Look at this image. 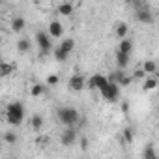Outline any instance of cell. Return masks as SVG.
Masks as SVG:
<instances>
[{"label": "cell", "mask_w": 159, "mask_h": 159, "mask_svg": "<svg viewBox=\"0 0 159 159\" xmlns=\"http://www.w3.org/2000/svg\"><path fill=\"white\" fill-rule=\"evenodd\" d=\"M56 118L64 127H77L79 120H81V112L75 107H60L56 111Z\"/></svg>", "instance_id": "1"}, {"label": "cell", "mask_w": 159, "mask_h": 159, "mask_svg": "<svg viewBox=\"0 0 159 159\" xmlns=\"http://www.w3.org/2000/svg\"><path fill=\"white\" fill-rule=\"evenodd\" d=\"M6 120L10 125H21L25 122V107L21 101H13L6 107Z\"/></svg>", "instance_id": "2"}, {"label": "cell", "mask_w": 159, "mask_h": 159, "mask_svg": "<svg viewBox=\"0 0 159 159\" xmlns=\"http://www.w3.org/2000/svg\"><path fill=\"white\" fill-rule=\"evenodd\" d=\"M120 92H122V86L120 84H116V83H109L99 94H101V99L103 101H109V103H116L118 99H120Z\"/></svg>", "instance_id": "3"}, {"label": "cell", "mask_w": 159, "mask_h": 159, "mask_svg": "<svg viewBox=\"0 0 159 159\" xmlns=\"http://www.w3.org/2000/svg\"><path fill=\"white\" fill-rule=\"evenodd\" d=\"M36 45H38L41 54H47L49 51H52V38L49 36L47 30H38L36 32Z\"/></svg>", "instance_id": "4"}, {"label": "cell", "mask_w": 159, "mask_h": 159, "mask_svg": "<svg viewBox=\"0 0 159 159\" xmlns=\"http://www.w3.org/2000/svg\"><path fill=\"white\" fill-rule=\"evenodd\" d=\"M111 83V79H109V75H103V73H94L88 81H86V86L90 88V90H98V92H101L107 84Z\"/></svg>", "instance_id": "5"}, {"label": "cell", "mask_w": 159, "mask_h": 159, "mask_svg": "<svg viewBox=\"0 0 159 159\" xmlns=\"http://www.w3.org/2000/svg\"><path fill=\"white\" fill-rule=\"evenodd\" d=\"M135 19H137L139 23H144V25L153 23V13H152L150 6H148V4H142L140 8H137V10H135Z\"/></svg>", "instance_id": "6"}, {"label": "cell", "mask_w": 159, "mask_h": 159, "mask_svg": "<svg viewBox=\"0 0 159 159\" xmlns=\"http://www.w3.org/2000/svg\"><path fill=\"white\" fill-rule=\"evenodd\" d=\"M77 140H79L77 127H66L64 133L60 135V142H62V146H75Z\"/></svg>", "instance_id": "7"}, {"label": "cell", "mask_w": 159, "mask_h": 159, "mask_svg": "<svg viewBox=\"0 0 159 159\" xmlns=\"http://www.w3.org/2000/svg\"><path fill=\"white\" fill-rule=\"evenodd\" d=\"M84 86H86V79L83 77V75H71V79H69V90L71 92H83L84 90Z\"/></svg>", "instance_id": "8"}, {"label": "cell", "mask_w": 159, "mask_h": 159, "mask_svg": "<svg viewBox=\"0 0 159 159\" xmlns=\"http://www.w3.org/2000/svg\"><path fill=\"white\" fill-rule=\"evenodd\" d=\"M47 32H49V36H51V38L60 39V38H62V34H64V25H62L58 19H54V21H51V23H49Z\"/></svg>", "instance_id": "9"}, {"label": "cell", "mask_w": 159, "mask_h": 159, "mask_svg": "<svg viewBox=\"0 0 159 159\" xmlns=\"http://www.w3.org/2000/svg\"><path fill=\"white\" fill-rule=\"evenodd\" d=\"M116 66H118V69H125L127 66H129V60H131V56L129 54H124V52H120V51H116Z\"/></svg>", "instance_id": "10"}, {"label": "cell", "mask_w": 159, "mask_h": 159, "mask_svg": "<svg viewBox=\"0 0 159 159\" xmlns=\"http://www.w3.org/2000/svg\"><path fill=\"white\" fill-rule=\"evenodd\" d=\"M140 67L144 69V73L148 77H155L157 75V64H155V60H144V64Z\"/></svg>", "instance_id": "11"}, {"label": "cell", "mask_w": 159, "mask_h": 159, "mask_svg": "<svg viewBox=\"0 0 159 159\" xmlns=\"http://www.w3.org/2000/svg\"><path fill=\"white\" fill-rule=\"evenodd\" d=\"M25 26H26V21H25L21 15H15V17L11 19V30H13V32H17V34H19V32H23V30H25Z\"/></svg>", "instance_id": "12"}, {"label": "cell", "mask_w": 159, "mask_h": 159, "mask_svg": "<svg viewBox=\"0 0 159 159\" xmlns=\"http://www.w3.org/2000/svg\"><path fill=\"white\" fill-rule=\"evenodd\" d=\"M58 47H60L62 51H66V52L71 56V52L75 51V39H73V38H64V39L60 41V45H58Z\"/></svg>", "instance_id": "13"}, {"label": "cell", "mask_w": 159, "mask_h": 159, "mask_svg": "<svg viewBox=\"0 0 159 159\" xmlns=\"http://www.w3.org/2000/svg\"><path fill=\"white\" fill-rule=\"evenodd\" d=\"M56 11H58V15H71L75 11V6L71 2H60L58 8H56Z\"/></svg>", "instance_id": "14"}, {"label": "cell", "mask_w": 159, "mask_h": 159, "mask_svg": "<svg viewBox=\"0 0 159 159\" xmlns=\"http://www.w3.org/2000/svg\"><path fill=\"white\" fill-rule=\"evenodd\" d=\"M116 51H120V52H124V54H129L131 56V52H133V41L131 39H122L120 43H118V49Z\"/></svg>", "instance_id": "15"}, {"label": "cell", "mask_w": 159, "mask_h": 159, "mask_svg": "<svg viewBox=\"0 0 159 159\" xmlns=\"http://www.w3.org/2000/svg\"><path fill=\"white\" fill-rule=\"evenodd\" d=\"M43 125H45V120H43L41 114H34V116L30 118V127H32L34 131H41Z\"/></svg>", "instance_id": "16"}, {"label": "cell", "mask_w": 159, "mask_h": 159, "mask_svg": "<svg viewBox=\"0 0 159 159\" xmlns=\"http://www.w3.org/2000/svg\"><path fill=\"white\" fill-rule=\"evenodd\" d=\"M157 84H159L157 77H148L146 81L142 83V90H144V92H152V90H155V88H157Z\"/></svg>", "instance_id": "17"}, {"label": "cell", "mask_w": 159, "mask_h": 159, "mask_svg": "<svg viewBox=\"0 0 159 159\" xmlns=\"http://www.w3.org/2000/svg\"><path fill=\"white\" fill-rule=\"evenodd\" d=\"M45 88H47V84L34 83V84L30 86V96H32V98H39V96H43V94H45Z\"/></svg>", "instance_id": "18"}, {"label": "cell", "mask_w": 159, "mask_h": 159, "mask_svg": "<svg viewBox=\"0 0 159 159\" xmlns=\"http://www.w3.org/2000/svg\"><path fill=\"white\" fill-rule=\"evenodd\" d=\"M122 139H124L125 144H131V142L135 140V127H133V125H127V127L122 131Z\"/></svg>", "instance_id": "19"}, {"label": "cell", "mask_w": 159, "mask_h": 159, "mask_svg": "<svg viewBox=\"0 0 159 159\" xmlns=\"http://www.w3.org/2000/svg\"><path fill=\"white\" fill-rule=\"evenodd\" d=\"M142 159H159V155H157V150H155L152 144L144 146V150H142Z\"/></svg>", "instance_id": "20"}, {"label": "cell", "mask_w": 159, "mask_h": 159, "mask_svg": "<svg viewBox=\"0 0 159 159\" xmlns=\"http://www.w3.org/2000/svg\"><path fill=\"white\" fill-rule=\"evenodd\" d=\"M114 32H116V36L120 38V41H122V39H125V36H127V32H129V26H127L125 23H118L116 28H114Z\"/></svg>", "instance_id": "21"}, {"label": "cell", "mask_w": 159, "mask_h": 159, "mask_svg": "<svg viewBox=\"0 0 159 159\" xmlns=\"http://www.w3.org/2000/svg\"><path fill=\"white\" fill-rule=\"evenodd\" d=\"M17 51H19V52H28V51H30V39H28V38L19 39V41H17Z\"/></svg>", "instance_id": "22"}, {"label": "cell", "mask_w": 159, "mask_h": 159, "mask_svg": "<svg viewBox=\"0 0 159 159\" xmlns=\"http://www.w3.org/2000/svg\"><path fill=\"white\" fill-rule=\"evenodd\" d=\"M15 69H17L15 64H11V62H2V77H10Z\"/></svg>", "instance_id": "23"}, {"label": "cell", "mask_w": 159, "mask_h": 159, "mask_svg": "<svg viewBox=\"0 0 159 159\" xmlns=\"http://www.w3.org/2000/svg\"><path fill=\"white\" fill-rule=\"evenodd\" d=\"M52 52H54V58H56V60H58V62H66V60H67V58H69V54H67V52H66V51H62V49H60V47H58V45H56V47H54V51H52Z\"/></svg>", "instance_id": "24"}, {"label": "cell", "mask_w": 159, "mask_h": 159, "mask_svg": "<svg viewBox=\"0 0 159 159\" xmlns=\"http://www.w3.org/2000/svg\"><path fill=\"white\" fill-rule=\"evenodd\" d=\"M131 79H135V81H142V83H144V81H146V79H148V75L144 73V69H142V67H137V69L133 71V75H131Z\"/></svg>", "instance_id": "25"}, {"label": "cell", "mask_w": 159, "mask_h": 159, "mask_svg": "<svg viewBox=\"0 0 159 159\" xmlns=\"http://www.w3.org/2000/svg\"><path fill=\"white\" fill-rule=\"evenodd\" d=\"M58 83H60V77H58V75H54V73H52V75H49V77H47V83H45V84H47V86H51V88H52V86H56V84H58Z\"/></svg>", "instance_id": "26"}, {"label": "cell", "mask_w": 159, "mask_h": 159, "mask_svg": "<svg viewBox=\"0 0 159 159\" xmlns=\"http://www.w3.org/2000/svg\"><path fill=\"white\" fill-rule=\"evenodd\" d=\"M4 140H6L8 144H15V142H17V135H15L13 131H6V133H4Z\"/></svg>", "instance_id": "27"}]
</instances>
